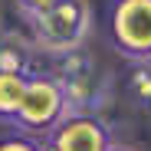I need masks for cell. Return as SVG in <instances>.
I'll use <instances>...</instances> for the list:
<instances>
[{"mask_svg": "<svg viewBox=\"0 0 151 151\" xmlns=\"http://www.w3.org/2000/svg\"><path fill=\"white\" fill-rule=\"evenodd\" d=\"M0 151H46V148L30 135H10V138H0Z\"/></svg>", "mask_w": 151, "mask_h": 151, "instance_id": "9", "label": "cell"}, {"mask_svg": "<svg viewBox=\"0 0 151 151\" xmlns=\"http://www.w3.org/2000/svg\"><path fill=\"white\" fill-rule=\"evenodd\" d=\"M115 141L105 122L89 112H69L46 138V151H109Z\"/></svg>", "mask_w": 151, "mask_h": 151, "instance_id": "5", "label": "cell"}, {"mask_svg": "<svg viewBox=\"0 0 151 151\" xmlns=\"http://www.w3.org/2000/svg\"><path fill=\"white\" fill-rule=\"evenodd\" d=\"M30 63H33L30 43L23 36H17V33L0 30V72H23V76H30Z\"/></svg>", "mask_w": 151, "mask_h": 151, "instance_id": "6", "label": "cell"}, {"mask_svg": "<svg viewBox=\"0 0 151 151\" xmlns=\"http://www.w3.org/2000/svg\"><path fill=\"white\" fill-rule=\"evenodd\" d=\"M128 92L138 105L151 109V63H138L128 76Z\"/></svg>", "mask_w": 151, "mask_h": 151, "instance_id": "8", "label": "cell"}, {"mask_svg": "<svg viewBox=\"0 0 151 151\" xmlns=\"http://www.w3.org/2000/svg\"><path fill=\"white\" fill-rule=\"evenodd\" d=\"M33 40L40 49L53 56H66L72 49H82L89 30H92V7L89 0H59L53 10L30 20Z\"/></svg>", "mask_w": 151, "mask_h": 151, "instance_id": "1", "label": "cell"}, {"mask_svg": "<svg viewBox=\"0 0 151 151\" xmlns=\"http://www.w3.org/2000/svg\"><path fill=\"white\" fill-rule=\"evenodd\" d=\"M56 82L66 92L69 112L95 115V109H102L109 99V76L99 66V59L92 53H86V49H72V53L59 56Z\"/></svg>", "mask_w": 151, "mask_h": 151, "instance_id": "2", "label": "cell"}, {"mask_svg": "<svg viewBox=\"0 0 151 151\" xmlns=\"http://www.w3.org/2000/svg\"><path fill=\"white\" fill-rule=\"evenodd\" d=\"M109 30L122 56L151 63V0H115L109 10Z\"/></svg>", "mask_w": 151, "mask_h": 151, "instance_id": "4", "label": "cell"}, {"mask_svg": "<svg viewBox=\"0 0 151 151\" xmlns=\"http://www.w3.org/2000/svg\"><path fill=\"white\" fill-rule=\"evenodd\" d=\"M66 115H69V102L56 76H30L27 95H23V105L13 125L27 135H49Z\"/></svg>", "mask_w": 151, "mask_h": 151, "instance_id": "3", "label": "cell"}, {"mask_svg": "<svg viewBox=\"0 0 151 151\" xmlns=\"http://www.w3.org/2000/svg\"><path fill=\"white\" fill-rule=\"evenodd\" d=\"M27 82H30V76H23V72H0V118L4 122L17 118L23 95H27Z\"/></svg>", "mask_w": 151, "mask_h": 151, "instance_id": "7", "label": "cell"}, {"mask_svg": "<svg viewBox=\"0 0 151 151\" xmlns=\"http://www.w3.org/2000/svg\"><path fill=\"white\" fill-rule=\"evenodd\" d=\"M109 151H135V148H132V145H112Z\"/></svg>", "mask_w": 151, "mask_h": 151, "instance_id": "11", "label": "cell"}, {"mask_svg": "<svg viewBox=\"0 0 151 151\" xmlns=\"http://www.w3.org/2000/svg\"><path fill=\"white\" fill-rule=\"evenodd\" d=\"M56 4H59V0H17L20 13L27 17V20H36V17H43L46 10H53Z\"/></svg>", "mask_w": 151, "mask_h": 151, "instance_id": "10", "label": "cell"}]
</instances>
